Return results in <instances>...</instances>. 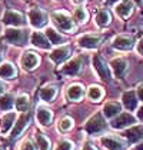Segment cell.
Listing matches in <instances>:
<instances>
[{
    "mask_svg": "<svg viewBox=\"0 0 143 150\" xmlns=\"http://www.w3.org/2000/svg\"><path fill=\"white\" fill-rule=\"evenodd\" d=\"M52 20L53 23L57 26L62 32H67V33H73L76 32V23L72 19V16L64 10H56L52 13Z\"/></svg>",
    "mask_w": 143,
    "mask_h": 150,
    "instance_id": "obj_1",
    "label": "cell"
},
{
    "mask_svg": "<svg viewBox=\"0 0 143 150\" xmlns=\"http://www.w3.org/2000/svg\"><path fill=\"white\" fill-rule=\"evenodd\" d=\"M106 127H107V125H106V120H105V116L102 115L100 112H97V113H95V115L86 122L84 130H86L89 134L95 136V134H100L102 132H105Z\"/></svg>",
    "mask_w": 143,
    "mask_h": 150,
    "instance_id": "obj_2",
    "label": "cell"
},
{
    "mask_svg": "<svg viewBox=\"0 0 143 150\" xmlns=\"http://www.w3.org/2000/svg\"><path fill=\"white\" fill-rule=\"evenodd\" d=\"M3 39L14 46H23L27 42V32L23 29H19V27H10V29H6L4 30V35Z\"/></svg>",
    "mask_w": 143,
    "mask_h": 150,
    "instance_id": "obj_3",
    "label": "cell"
},
{
    "mask_svg": "<svg viewBox=\"0 0 143 150\" xmlns=\"http://www.w3.org/2000/svg\"><path fill=\"white\" fill-rule=\"evenodd\" d=\"M100 143L106 147L107 150H126L127 149V142L119 136H112L106 134L100 137Z\"/></svg>",
    "mask_w": 143,
    "mask_h": 150,
    "instance_id": "obj_4",
    "label": "cell"
},
{
    "mask_svg": "<svg viewBox=\"0 0 143 150\" xmlns=\"http://www.w3.org/2000/svg\"><path fill=\"white\" fill-rule=\"evenodd\" d=\"M93 67H95L96 73L99 74L100 79L103 80H110L112 79V70L106 63V60L100 54H95L93 56Z\"/></svg>",
    "mask_w": 143,
    "mask_h": 150,
    "instance_id": "obj_5",
    "label": "cell"
},
{
    "mask_svg": "<svg viewBox=\"0 0 143 150\" xmlns=\"http://www.w3.org/2000/svg\"><path fill=\"white\" fill-rule=\"evenodd\" d=\"M1 22L6 26H12V27H20V26H23L26 23L24 16L17 10H6L3 13Z\"/></svg>",
    "mask_w": 143,
    "mask_h": 150,
    "instance_id": "obj_6",
    "label": "cell"
},
{
    "mask_svg": "<svg viewBox=\"0 0 143 150\" xmlns=\"http://www.w3.org/2000/svg\"><path fill=\"white\" fill-rule=\"evenodd\" d=\"M136 123V117L129 113V112H126V113H120L118 115L115 119H112V122H110V126L113 127V129H125V127H129V126H133Z\"/></svg>",
    "mask_w": 143,
    "mask_h": 150,
    "instance_id": "obj_7",
    "label": "cell"
},
{
    "mask_svg": "<svg viewBox=\"0 0 143 150\" xmlns=\"http://www.w3.org/2000/svg\"><path fill=\"white\" fill-rule=\"evenodd\" d=\"M29 23L35 29H42L47 24V13L42 9H32L29 12Z\"/></svg>",
    "mask_w": 143,
    "mask_h": 150,
    "instance_id": "obj_8",
    "label": "cell"
},
{
    "mask_svg": "<svg viewBox=\"0 0 143 150\" xmlns=\"http://www.w3.org/2000/svg\"><path fill=\"white\" fill-rule=\"evenodd\" d=\"M83 69V59L82 57H74L69 60L63 67H62V73L66 76H77Z\"/></svg>",
    "mask_w": 143,
    "mask_h": 150,
    "instance_id": "obj_9",
    "label": "cell"
},
{
    "mask_svg": "<svg viewBox=\"0 0 143 150\" xmlns=\"http://www.w3.org/2000/svg\"><path fill=\"white\" fill-rule=\"evenodd\" d=\"M40 63V57L36 54L35 52H24L20 57V66L24 70L30 71V70H35Z\"/></svg>",
    "mask_w": 143,
    "mask_h": 150,
    "instance_id": "obj_10",
    "label": "cell"
},
{
    "mask_svg": "<svg viewBox=\"0 0 143 150\" xmlns=\"http://www.w3.org/2000/svg\"><path fill=\"white\" fill-rule=\"evenodd\" d=\"M135 45V40L130 35H119L116 36L112 42V46L115 47L116 50L125 52V50H130Z\"/></svg>",
    "mask_w": 143,
    "mask_h": 150,
    "instance_id": "obj_11",
    "label": "cell"
},
{
    "mask_svg": "<svg viewBox=\"0 0 143 150\" xmlns=\"http://www.w3.org/2000/svg\"><path fill=\"white\" fill-rule=\"evenodd\" d=\"M109 67H110V70L113 71L115 77L122 79V77L126 74V71H127V60L123 59V57H116L110 62Z\"/></svg>",
    "mask_w": 143,
    "mask_h": 150,
    "instance_id": "obj_12",
    "label": "cell"
},
{
    "mask_svg": "<svg viewBox=\"0 0 143 150\" xmlns=\"http://www.w3.org/2000/svg\"><path fill=\"white\" fill-rule=\"evenodd\" d=\"M70 46L69 45H64V46H59L56 47L55 50H52L50 53V60L56 64H60L63 63L64 60H67V57L70 56Z\"/></svg>",
    "mask_w": 143,
    "mask_h": 150,
    "instance_id": "obj_13",
    "label": "cell"
},
{
    "mask_svg": "<svg viewBox=\"0 0 143 150\" xmlns=\"http://www.w3.org/2000/svg\"><path fill=\"white\" fill-rule=\"evenodd\" d=\"M79 46L83 49H96L102 43V36L99 35H83L77 39Z\"/></svg>",
    "mask_w": 143,
    "mask_h": 150,
    "instance_id": "obj_14",
    "label": "cell"
},
{
    "mask_svg": "<svg viewBox=\"0 0 143 150\" xmlns=\"http://www.w3.org/2000/svg\"><path fill=\"white\" fill-rule=\"evenodd\" d=\"M29 122H30V113H23V115L20 116L19 119H17V122L14 123V126L12 129V133H10V137L14 140V139H17L22 133H23V130L27 127L29 125Z\"/></svg>",
    "mask_w": 143,
    "mask_h": 150,
    "instance_id": "obj_15",
    "label": "cell"
},
{
    "mask_svg": "<svg viewBox=\"0 0 143 150\" xmlns=\"http://www.w3.org/2000/svg\"><path fill=\"white\" fill-rule=\"evenodd\" d=\"M122 104L125 106L126 110L133 112L137 109V104H139V99H137V94L135 90H127L122 94Z\"/></svg>",
    "mask_w": 143,
    "mask_h": 150,
    "instance_id": "obj_16",
    "label": "cell"
},
{
    "mask_svg": "<svg viewBox=\"0 0 143 150\" xmlns=\"http://www.w3.org/2000/svg\"><path fill=\"white\" fill-rule=\"evenodd\" d=\"M84 96V87L80 83H73L66 89V97L70 102H80Z\"/></svg>",
    "mask_w": 143,
    "mask_h": 150,
    "instance_id": "obj_17",
    "label": "cell"
},
{
    "mask_svg": "<svg viewBox=\"0 0 143 150\" xmlns=\"http://www.w3.org/2000/svg\"><path fill=\"white\" fill-rule=\"evenodd\" d=\"M36 120L42 126H50L52 125V120H53L52 110L47 109V107H45V106H39L36 109Z\"/></svg>",
    "mask_w": 143,
    "mask_h": 150,
    "instance_id": "obj_18",
    "label": "cell"
},
{
    "mask_svg": "<svg viewBox=\"0 0 143 150\" xmlns=\"http://www.w3.org/2000/svg\"><path fill=\"white\" fill-rule=\"evenodd\" d=\"M120 113H122V106L119 102H115V100H109L107 103H105L102 110V115L106 119H115Z\"/></svg>",
    "mask_w": 143,
    "mask_h": 150,
    "instance_id": "obj_19",
    "label": "cell"
},
{
    "mask_svg": "<svg viewBox=\"0 0 143 150\" xmlns=\"http://www.w3.org/2000/svg\"><path fill=\"white\" fill-rule=\"evenodd\" d=\"M30 42H32L33 46L39 47V49L49 50V49L52 47V43L49 42V39L46 37V35L42 33V32H33V33H32V37H30Z\"/></svg>",
    "mask_w": 143,
    "mask_h": 150,
    "instance_id": "obj_20",
    "label": "cell"
},
{
    "mask_svg": "<svg viewBox=\"0 0 143 150\" xmlns=\"http://www.w3.org/2000/svg\"><path fill=\"white\" fill-rule=\"evenodd\" d=\"M125 137L127 139L129 143H137L143 139V126L137 125V126H132L130 129L125 130Z\"/></svg>",
    "mask_w": 143,
    "mask_h": 150,
    "instance_id": "obj_21",
    "label": "cell"
},
{
    "mask_svg": "<svg viewBox=\"0 0 143 150\" xmlns=\"http://www.w3.org/2000/svg\"><path fill=\"white\" fill-rule=\"evenodd\" d=\"M14 123H16V113L14 112H6V115L1 119V127H0L1 134H7L9 132H12Z\"/></svg>",
    "mask_w": 143,
    "mask_h": 150,
    "instance_id": "obj_22",
    "label": "cell"
},
{
    "mask_svg": "<svg viewBox=\"0 0 143 150\" xmlns=\"http://www.w3.org/2000/svg\"><path fill=\"white\" fill-rule=\"evenodd\" d=\"M115 12H116V14L119 16L120 19H127L132 14V12H133V4L129 0H122L120 3L116 4Z\"/></svg>",
    "mask_w": 143,
    "mask_h": 150,
    "instance_id": "obj_23",
    "label": "cell"
},
{
    "mask_svg": "<svg viewBox=\"0 0 143 150\" xmlns=\"http://www.w3.org/2000/svg\"><path fill=\"white\" fill-rule=\"evenodd\" d=\"M17 76V69L14 67V64L10 62H3L0 64V77L1 79H14Z\"/></svg>",
    "mask_w": 143,
    "mask_h": 150,
    "instance_id": "obj_24",
    "label": "cell"
},
{
    "mask_svg": "<svg viewBox=\"0 0 143 150\" xmlns=\"http://www.w3.org/2000/svg\"><path fill=\"white\" fill-rule=\"evenodd\" d=\"M39 96H40V99H42L43 102H53V100L56 99V96H57V86L47 84V86L42 87Z\"/></svg>",
    "mask_w": 143,
    "mask_h": 150,
    "instance_id": "obj_25",
    "label": "cell"
},
{
    "mask_svg": "<svg viewBox=\"0 0 143 150\" xmlns=\"http://www.w3.org/2000/svg\"><path fill=\"white\" fill-rule=\"evenodd\" d=\"M29 106H30V99H29V96L24 94V93L23 94H19V96L14 99V107H16L17 112L26 113L27 109H29Z\"/></svg>",
    "mask_w": 143,
    "mask_h": 150,
    "instance_id": "obj_26",
    "label": "cell"
},
{
    "mask_svg": "<svg viewBox=\"0 0 143 150\" xmlns=\"http://www.w3.org/2000/svg\"><path fill=\"white\" fill-rule=\"evenodd\" d=\"M96 24L97 26H100V27H105L107 24L112 22V16H110V12L106 10V9H102V10H99V12L96 13Z\"/></svg>",
    "mask_w": 143,
    "mask_h": 150,
    "instance_id": "obj_27",
    "label": "cell"
},
{
    "mask_svg": "<svg viewBox=\"0 0 143 150\" xmlns=\"http://www.w3.org/2000/svg\"><path fill=\"white\" fill-rule=\"evenodd\" d=\"M45 35H46V37L49 39V42L52 45H62V43H64V37L60 35L56 29H53V27H47Z\"/></svg>",
    "mask_w": 143,
    "mask_h": 150,
    "instance_id": "obj_28",
    "label": "cell"
},
{
    "mask_svg": "<svg viewBox=\"0 0 143 150\" xmlns=\"http://www.w3.org/2000/svg\"><path fill=\"white\" fill-rule=\"evenodd\" d=\"M14 106V97L10 93H3L0 96V110L3 112H9L12 110V107Z\"/></svg>",
    "mask_w": 143,
    "mask_h": 150,
    "instance_id": "obj_29",
    "label": "cell"
},
{
    "mask_svg": "<svg viewBox=\"0 0 143 150\" xmlns=\"http://www.w3.org/2000/svg\"><path fill=\"white\" fill-rule=\"evenodd\" d=\"M105 96V92H103V89L100 87V86H90L89 89H87V97L92 100V102H100L102 100V97Z\"/></svg>",
    "mask_w": 143,
    "mask_h": 150,
    "instance_id": "obj_30",
    "label": "cell"
},
{
    "mask_svg": "<svg viewBox=\"0 0 143 150\" xmlns=\"http://www.w3.org/2000/svg\"><path fill=\"white\" fill-rule=\"evenodd\" d=\"M72 127H73V119L69 117V116L62 117V119L59 120V123H57V129H59V132H62V133L69 132Z\"/></svg>",
    "mask_w": 143,
    "mask_h": 150,
    "instance_id": "obj_31",
    "label": "cell"
},
{
    "mask_svg": "<svg viewBox=\"0 0 143 150\" xmlns=\"http://www.w3.org/2000/svg\"><path fill=\"white\" fill-rule=\"evenodd\" d=\"M36 142H37V146H39L40 150H50L52 149L50 140H49L43 133H36Z\"/></svg>",
    "mask_w": 143,
    "mask_h": 150,
    "instance_id": "obj_32",
    "label": "cell"
},
{
    "mask_svg": "<svg viewBox=\"0 0 143 150\" xmlns=\"http://www.w3.org/2000/svg\"><path fill=\"white\" fill-rule=\"evenodd\" d=\"M73 14H74V19H76L79 23H86L87 19H89V13H87V10H86L84 7H77Z\"/></svg>",
    "mask_w": 143,
    "mask_h": 150,
    "instance_id": "obj_33",
    "label": "cell"
},
{
    "mask_svg": "<svg viewBox=\"0 0 143 150\" xmlns=\"http://www.w3.org/2000/svg\"><path fill=\"white\" fill-rule=\"evenodd\" d=\"M55 150H74V144L72 143L70 140L63 139V140H60L59 143L56 144Z\"/></svg>",
    "mask_w": 143,
    "mask_h": 150,
    "instance_id": "obj_34",
    "label": "cell"
},
{
    "mask_svg": "<svg viewBox=\"0 0 143 150\" xmlns=\"http://www.w3.org/2000/svg\"><path fill=\"white\" fill-rule=\"evenodd\" d=\"M20 150H36V147L32 140L24 139L23 142H22V144H20Z\"/></svg>",
    "mask_w": 143,
    "mask_h": 150,
    "instance_id": "obj_35",
    "label": "cell"
},
{
    "mask_svg": "<svg viewBox=\"0 0 143 150\" xmlns=\"http://www.w3.org/2000/svg\"><path fill=\"white\" fill-rule=\"evenodd\" d=\"M136 50H137V53H139V54H142V56H143V39H140V40L137 42Z\"/></svg>",
    "mask_w": 143,
    "mask_h": 150,
    "instance_id": "obj_36",
    "label": "cell"
},
{
    "mask_svg": "<svg viewBox=\"0 0 143 150\" xmlns=\"http://www.w3.org/2000/svg\"><path fill=\"white\" fill-rule=\"evenodd\" d=\"M136 94H137L139 102H143V86H139V87H137V92H136Z\"/></svg>",
    "mask_w": 143,
    "mask_h": 150,
    "instance_id": "obj_37",
    "label": "cell"
},
{
    "mask_svg": "<svg viewBox=\"0 0 143 150\" xmlns=\"http://www.w3.org/2000/svg\"><path fill=\"white\" fill-rule=\"evenodd\" d=\"M137 119H139L140 122H143V104L137 109Z\"/></svg>",
    "mask_w": 143,
    "mask_h": 150,
    "instance_id": "obj_38",
    "label": "cell"
},
{
    "mask_svg": "<svg viewBox=\"0 0 143 150\" xmlns=\"http://www.w3.org/2000/svg\"><path fill=\"white\" fill-rule=\"evenodd\" d=\"M82 150H97V149H96V147L93 146V144H92V143H86Z\"/></svg>",
    "mask_w": 143,
    "mask_h": 150,
    "instance_id": "obj_39",
    "label": "cell"
},
{
    "mask_svg": "<svg viewBox=\"0 0 143 150\" xmlns=\"http://www.w3.org/2000/svg\"><path fill=\"white\" fill-rule=\"evenodd\" d=\"M130 150H143V142H140L139 144H136L135 147H132Z\"/></svg>",
    "mask_w": 143,
    "mask_h": 150,
    "instance_id": "obj_40",
    "label": "cell"
},
{
    "mask_svg": "<svg viewBox=\"0 0 143 150\" xmlns=\"http://www.w3.org/2000/svg\"><path fill=\"white\" fill-rule=\"evenodd\" d=\"M3 57H4V50H3V46H0V64L3 63Z\"/></svg>",
    "mask_w": 143,
    "mask_h": 150,
    "instance_id": "obj_41",
    "label": "cell"
},
{
    "mask_svg": "<svg viewBox=\"0 0 143 150\" xmlns=\"http://www.w3.org/2000/svg\"><path fill=\"white\" fill-rule=\"evenodd\" d=\"M72 1H73L74 4H83V3L86 1V0H72Z\"/></svg>",
    "mask_w": 143,
    "mask_h": 150,
    "instance_id": "obj_42",
    "label": "cell"
},
{
    "mask_svg": "<svg viewBox=\"0 0 143 150\" xmlns=\"http://www.w3.org/2000/svg\"><path fill=\"white\" fill-rule=\"evenodd\" d=\"M3 92H4V84H3V83H0V96L3 94Z\"/></svg>",
    "mask_w": 143,
    "mask_h": 150,
    "instance_id": "obj_43",
    "label": "cell"
},
{
    "mask_svg": "<svg viewBox=\"0 0 143 150\" xmlns=\"http://www.w3.org/2000/svg\"><path fill=\"white\" fill-rule=\"evenodd\" d=\"M118 1H122V0H107L109 4H115V3H118Z\"/></svg>",
    "mask_w": 143,
    "mask_h": 150,
    "instance_id": "obj_44",
    "label": "cell"
},
{
    "mask_svg": "<svg viewBox=\"0 0 143 150\" xmlns=\"http://www.w3.org/2000/svg\"><path fill=\"white\" fill-rule=\"evenodd\" d=\"M132 1H135L136 4H142L143 3V0H132Z\"/></svg>",
    "mask_w": 143,
    "mask_h": 150,
    "instance_id": "obj_45",
    "label": "cell"
},
{
    "mask_svg": "<svg viewBox=\"0 0 143 150\" xmlns=\"http://www.w3.org/2000/svg\"><path fill=\"white\" fill-rule=\"evenodd\" d=\"M0 150H6V149H4V147H0Z\"/></svg>",
    "mask_w": 143,
    "mask_h": 150,
    "instance_id": "obj_46",
    "label": "cell"
}]
</instances>
